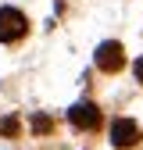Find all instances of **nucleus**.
Returning <instances> with one entry per match:
<instances>
[{
  "mask_svg": "<svg viewBox=\"0 0 143 150\" xmlns=\"http://www.w3.org/2000/svg\"><path fill=\"white\" fill-rule=\"evenodd\" d=\"M29 32V22L18 7H0V43H18Z\"/></svg>",
  "mask_w": 143,
  "mask_h": 150,
  "instance_id": "obj_1",
  "label": "nucleus"
},
{
  "mask_svg": "<svg viewBox=\"0 0 143 150\" xmlns=\"http://www.w3.org/2000/svg\"><path fill=\"white\" fill-rule=\"evenodd\" d=\"M122 64H125V50H122V43L107 40V43L97 47V68H100V71H118Z\"/></svg>",
  "mask_w": 143,
  "mask_h": 150,
  "instance_id": "obj_2",
  "label": "nucleus"
},
{
  "mask_svg": "<svg viewBox=\"0 0 143 150\" xmlns=\"http://www.w3.org/2000/svg\"><path fill=\"white\" fill-rule=\"evenodd\" d=\"M68 122L75 125V129H97L100 125V107L89 104V100H82L75 107H68Z\"/></svg>",
  "mask_w": 143,
  "mask_h": 150,
  "instance_id": "obj_3",
  "label": "nucleus"
},
{
  "mask_svg": "<svg viewBox=\"0 0 143 150\" xmlns=\"http://www.w3.org/2000/svg\"><path fill=\"white\" fill-rule=\"evenodd\" d=\"M136 139H139V129H136L132 118H115L111 122V143L115 146H132Z\"/></svg>",
  "mask_w": 143,
  "mask_h": 150,
  "instance_id": "obj_4",
  "label": "nucleus"
},
{
  "mask_svg": "<svg viewBox=\"0 0 143 150\" xmlns=\"http://www.w3.org/2000/svg\"><path fill=\"white\" fill-rule=\"evenodd\" d=\"M50 129H54V122H50L47 115H36V118H32V132H36V136H47Z\"/></svg>",
  "mask_w": 143,
  "mask_h": 150,
  "instance_id": "obj_5",
  "label": "nucleus"
},
{
  "mask_svg": "<svg viewBox=\"0 0 143 150\" xmlns=\"http://www.w3.org/2000/svg\"><path fill=\"white\" fill-rule=\"evenodd\" d=\"M0 132H7V136H14V132H18V122H14V118H7V122H0Z\"/></svg>",
  "mask_w": 143,
  "mask_h": 150,
  "instance_id": "obj_6",
  "label": "nucleus"
},
{
  "mask_svg": "<svg viewBox=\"0 0 143 150\" xmlns=\"http://www.w3.org/2000/svg\"><path fill=\"white\" fill-rule=\"evenodd\" d=\"M132 75H136V79L143 82V57H136V64H132Z\"/></svg>",
  "mask_w": 143,
  "mask_h": 150,
  "instance_id": "obj_7",
  "label": "nucleus"
}]
</instances>
